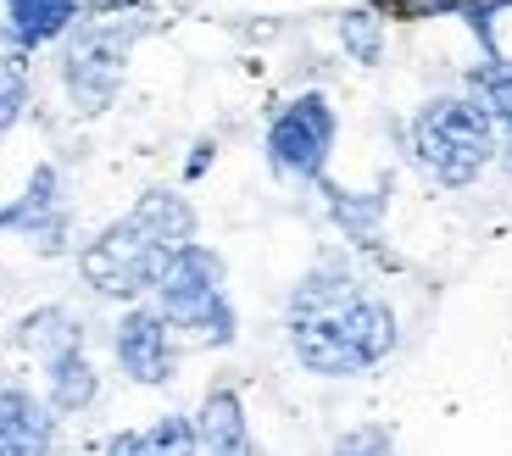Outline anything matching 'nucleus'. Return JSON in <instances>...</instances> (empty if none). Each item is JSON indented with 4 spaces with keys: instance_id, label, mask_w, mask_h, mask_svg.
<instances>
[{
    "instance_id": "f257e3e1",
    "label": "nucleus",
    "mask_w": 512,
    "mask_h": 456,
    "mask_svg": "<svg viewBox=\"0 0 512 456\" xmlns=\"http://www.w3.org/2000/svg\"><path fill=\"white\" fill-rule=\"evenodd\" d=\"M290 351L318 379H357L396 351L401 323L390 301L362 290L346 256H323L290 290Z\"/></svg>"
},
{
    "instance_id": "f03ea898",
    "label": "nucleus",
    "mask_w": 512,
    "mask_h": 456,
    "mask_svg": "<svg viewBox=\"0 0 512 456\" xmlns=\"http://www.w3.org/2000/svg\"><path fill=\"white\" fill-rule=\"evenodd\" d=\"M201 234V217L179 190H145L117 223L78 251V279L106 301H145L167 273L173 251Z\"/></svg>"
},
{
    "instance_id": "7ed1b4c3",
    "label": "nucleus",
    "mask_w": 512,
    "mask_h": 456,
    "mask_svg": "<svg viewBox=\"0 0 512 456\" xmlns=\"http://www.w3.org/2000/svg\"><path fill=\"white\" fill-rule=\"evenodd\" d=\"M407 151L440 190H468L501 151L496 117L479 95H435L407 123Z\"/></svg>"
},
{
    "instance_id": "20e7f679",
    "label": "nucleus",
    "mask_w": 512,
    "mask_h": 456,
    "mask_svg": "<svg viewBox=\"0 0 512 456\" xmlns=\"http://www.w3.org/2000/svg\"><path fill=\"white\" fill-rule=\"evenodd\" d=\"M151 295L184 345L218 351V345L240 340V317H234V301H229V267H223V256L212 245L201 240L179 245Z\"/></svg>"
},
{
    "instance_id": "39448f33",
    "label": "nucleus",
    "mask_w": 512,
    "mask_h": 456,
    "mask_svg": "<svg viewBox=\"0 0 512 456\" xmlns=\"http://www.w3.org/2000/svg\"><path fill=\"white\" fill-rule=\"evenodd\" d=\"M145 34H151L145 17H95V12H84L62 34V89L78 117L112 112L128 78V51Z\"/></svg>"
},
{
    "instance_id": "423d86ee",
    "label": "nucleus",
    "mask_w": 512,
    "mask_h": 456,
    "mask_svg": "<svg viewBox=\"0 0 512 456\" xmlns=\"http://www.w3.org/2000/svg\"><path fill=\"white\" fill-rule=\"evenodd\" d=\"M334 140H340V117H334V101L323 89H307L273 112L268 123V173L273 178H290V184H318L329 173V156Z\"/></svg>"
},
{
    "instance_id": "0eeeda50",
    "label": "nucleus",
    "mask_w": 512,
    "mask_h": 456,
    "mask_svg": "<svg viewBox=\"0 0 512 456\" xmlns=\"http://www.w3.org/2000/svg\"><path fill=\"white\" fill-rule=\"evenodd\" d=\"M112 351H117V368L128 373V384H145V390L173 384V368H179V334H173V323L162 317V306L128 301V312L117 317Z\"/></svg>"
},
{
    "instance_id": "6e6552de",
    "label": "nucleus",
    "mask_w": 512,
    "mask_h": 456,
    "mask_svg": "<svg viewBox=\"0 0 512 456\" xmlns=\"http://www.w3.org/2000/svg\"><path fill=\"white\" fill-rule=\"evenodd\" d=\"M0 234L28 240V251H39V256L67 251L73 223H67V206H62V173H56V162H39L34 173H28L23 195H17L12 206H0Z\"/></svg>"
},
{
    "instance_id": "1a4fd4ad",
    "label": "nucleus",
    "mask_w": 512,
    "mask_h": 456,
    "mask_svg": "<svg viewBox=\"0 0 512 456\" xmlns=\"http://www.w3.org/2000/svg\"><path fill=\"white\" fill-rule=\"evenodd\" d=\"M56 412L51 401H39L23 384L0 390V456H39L56 445Z\"/></svg>"
},
{
    "instance_id": "9d476101",
    "label": "nucleus",
    "mask_w": 512,
    "mask_h": 456,
    "mask_svg": "<svg viewBox=\"0 0 512 456\" xmlns=\"http://www.w3.org/2000/svg\"><path fill=\"white\" fill-rule=\"evenodd\" d=\"M373 12L384 17H401V23H423V17H457L468 23V34L479 39V51L496 56V17L512 12V0H368Z\"/></svg>"
},
{
    "instance_id": "9b49d317",
    "label": "nucleus",
    "mask_w": 512,
    "mask_h": 456,
    "mask_svg": "<svg viewBox=\"0 0 512 456\" xmlns=\"http://www.w3.org/2000/svg\"><path fill=\"white\" fill-rule=\"evenodd\" d=\"M318 195H323V206H329L334 228H340L351 245H362V251H373V245H379L384 206H390V178H379L373 190H340V184L323 173L318 178Z\"/></svg>"
},
{
    "instance_id": "f8f14e48",
    "label": "nucleus",
    "mask_w": 512,
    "mask_h": 456,
    "mask_svg": "<svg viewBox=\"0 0 512 456\" xmlns=\"http://www.w3.org/2000/svg\"><path fill=\"white\" fill-rule=\"evenodd\" d=\"M45 401H51L62 418H73V412H90V406L101 401V373H95L84 340H78V345H62L56 356H45Z\"/></svg>"
},
{
    "instance_id": "ddd939ff",
    "label": "nucleus",
    "mask_w": 512,
    "mask_h": 456,
    "mask_svg": "<svg viewBox=\"0 0 512 456\" xmlns=\"http://www.w3.org/2000/svg\"><path fill=\"white\" fill-rule=\"evenodd\" d=\"M0 6H6L0 23L12 28V39L23 45V51H45V45H56V39L84 17V0H0Z\"/></svg>"
},
{
    "instance_id": "4468645a",
    "label": "nucleus",
    "mask_w": 512,
    "mask_h": 456,
    "mask_svg": "<svg viewBox=\"0 0 512 456\" xmlns=\"http://www.w3.org/2000/svg\"><path fill=\"white\" fill-rule=\"evenodd\" d=\"M195 434H201V451H223V456H240L251 451V429H245V401L234 384H212L195 412Z\"/></svg>"
},
{
    "instance_id": "2eb2a0df",
    "label": "nucleus",
    "mask_w": 512,
    "mask_h": 456,
    "mask_svg": "<svg viewBox=\"0 0 512 456\" xmlns=\"http://www.w3.org/2000/svg\"><path fill=\"white\" fill-rule=\"evenodd\" d=\"M84 340V329H78V317L67 312V306H34V312L23 317L12 329V351H28V356H56L62 345H78Z\"/></svg>"
},
{
    "instance_id": "dca6fc26",
    "label": "nucleus",
    "mask_w": 512,
    "mask_h": 456,
    "mask_svg": "<svg viewBox=\"0 0 512 456\" xmlns=\"http://www.w3.org/2000/svg\"><path fill=\"white\" fill-rule=\"evenodd\" d=\"M468 89L490 106L496 134H501V151H507V167H512V56H501V51L485 56V62L468 73Z\"/></svg>"
},
{
    "instance_id": "f3484780",
    "label": "nucleus",
    "mask_w": 512,
    "mask_h": 456,
    "mask_svg": "<svg viewBox=\"0 0 512 456\" xmlns=\"http://www.w3.org/2000/svg\"><path fill=\"white\" fill-rule=\"evenodd\" d=\"M334 34H340V51L357 67L384 62V12H373V6H346V12L334 17Z\"/></svg>"
},
{
    "instance_id": "a211bd4d",
    "label": "nucleus",
    "mask_w": 512,
    "mask_h": 456,
    "mask_svg": "<svg viewBox=\"0 0 512 456\" xmlns=\"http://www.w3.org/2000/svg\"><path fill=\"white\" fill-rule=\"evenodd\" d=\"M23 106H28V51L12 39V28L0 23V134L17 128Z\"/></svg>"
},
{
    "instance_id": "6ab92c4d",
    "label": "nucleus",
    "mask_w": 512,
    "mask_h": 456,
    "mask_svg": "<svg viewBox=\"0 0 512 456\" xmlns=\"http://www.w3.org/2000/svg\"><path fill=\"white\" fill-rule=\"evenodd\" d=\"M195 445H201V434H195V418H184V412H167L145 429V451H195Z\"/></svg>"
},
{
    "instance_id": "aec40b11",
    "label": "nucleus",
    "mask_w": 512,
    "mask_h": 456,
    "mask_svg": "<svg viewBox=\"0 0 512 456\" xmlns=\"http://www.w3.org/2000/svg\"><path fill=\"white\" fill-rule=\"evenodd\" d=\"M390 445H396L390 429H351V434L334 440V451H390Z\"/></svg>"
},
{
    "instance_id": "412c9836",
    "label": "nucleus",
    "mask_w": 512,
    "mask_h": 456,
    "mask_svg": "<svg viewBox=\"0 0 512 456\" xmlns=\"http://www.w3.org/2000/svg\"><path fill=\"white\" fill-rule=\"evenodd\" d=\"M212 156H218V140H195L190 162H184V184H195V178H206V167H212Z\"/></svg>"
},
{
    "instance_id": "4be33fe9",
    "label": "nucleus",
    "mask_w": 512,
    "mask_h": 456,
    "mask_svg": "<svg viewBox=\"0 0 512 456\" xmlns=\"http://www.w3.org/2000/svg\"><path fill=\"white\" fill-rule=\"evenodd\" d=\"M106 451H145V434H140V429H128V434H112V440H106Z\"/></svg>"
}]
</instances>
